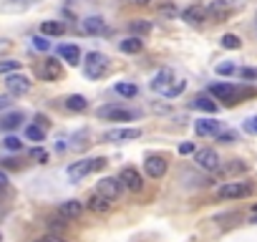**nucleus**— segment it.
Returning <instances> with one entry per match:
<instances>
[{
	"label": "nucleus",
	"instance_id": "nucleus-44",
	"mask_svg": "<svg viewBox=\"0 0 257 242\" xmlns=\"http://www.w3.org/2000/svg\"><path fill=\"white\" fill-rule=\"evenodd\" d=\"M134 3H139V5H146V3H149V0H134Z\"/></svg>",
	"mask_w": 257,
	"mask_h": 242
},
{
	"label": "nucleus",
	"instance_id": "nucleus-5",
	"mask_svg": "<svg viewBox=\"0 0 257 242\" xmlns=\"http://www.w3.org/2000/svg\"><path fill=\"white\" fill-rule=\"evenodd\" d=\"M96 116H101V119H111V121H131L136 114L128 111V108L116 106V104H109V106H101L98 111H96Z\"/></svg>",
	"mask_w": 257,
	"mask_h": 242
},
{
	"label": "nucleus",
	"instance_id": "nucleus-46",
	"mask_svg": "<svg viewBox=\"0 0 257 242\" xmlns=\"http://www.w3.org/2000/svg\"><path fill=\"white\" fill-rule=\"evenodd\" d=\"M252 222H255V225H257V214H252Z\"/></svg>",
	"mask_w": 257,
	"mask_h": 242
},
{
	"label": "nucleus",
	"instance_id": "nucleus-34",
	"mask_svg": "<svg viewBox=\"0 0 257 242\" xmlns=\"http://www.w3.org/2000/svg\"><path fill=\"white\" fill-rule=\"evenodd\" d=\"M33 48H38V51H48V48H51V40H48L46 35H35V38H33Z\"/></svg>",
	"mask_w": 257,
	"mask_h": 242
},
{
	"label": "nucleus",
	"instance_id": "nucleus-25",
	"mask_svg": "<svg viewBox=\"0 0 257 242\" xmlns=\"http://www.w3.org/2000/svg\"><path fill=\"white\" fill-rule=\"evenodd\" d=\"M119 48H121L124 53H139V51L144 48V40H141L139 35H128L126 40L119 43Z\"/></svg>",
	"mask_w": 257,
	"mask_h": 242
},
{
	"label": "nucleus",
	"instance_id": "nucleus-3",
	"mask_svg": "<svg viewBox=\"0 0 257 242\" xmlns=\"http://www.w3.org/2000/svg\"><path fill=\"white\" fill-rule=\"evenodd\" d=\"M250 194H252V184H247V182H227L217 189L220 200H245Z\"/></svg>",
	"mask_w": 257,
	"mask_h": 242
},
{
	"label": "nucleus",
	"instance_id": "nucleus-18",
	"mask_svg": "<svg viewBox=\"0 0 257 242\" xmlns=\"http://www.w3.org/2000/svg\"><path fill=\"white\" fill-rule=\"evenodd\" d=\"M81 212H83V205L76 202V200H66V202H61V207H58V214L63 219H78Z\"/></svg>",
	"mask_w": 257,
	"mask_h": 242
},
{
	"label": "nucleus",
	"instance_id": "nucleus-29",
	"mask_svg": "<svg viewBox=\"0 0 257 242\" xmlns=\"http://www.w3.org/2000/svg\"><path fill=\"white\" fill-rule=\"evenodd\" d=\"M240 46H242L240 35H234V33H225V35H222V48H227V51H237Z\"/></svg>",
	"mask_w": 257,
	"mask_h": 242
},
{
	"label": "nucleus",
	"instance_id": "nucleus-31",
	"mask_svg": "<svg viewBox=\"0 0 257 242\" xmlns=\"http://www.w3.org/2000/svg\"><path fill=\"white\" fill-rule=\"evenodd\" d=\"M128 28H131V33H136V35H146L149 31H152V23H146V20H134Z\"/></svg>",
	"mask_w": 257,
	"mask_h": 242
},
{
	"label": "nucleus",
	"instance_id": "nucleus-33",
	"mask_svg": "<svg viewBox=\"0 0 257 242\" xmlns=\"http://www.w3.org/2000/svg\"><path fill=\"white\" fill-rule=\"evenodd\" d=\"M31 159H35L38 164H46V162H48V151L40 149V146H33V149H31Z\"/></svg>",
	"mask_w": 257,
	"mask_h": 242
},
{
	"label": "nucleus",
	"instance_id": "nucleus-10",
	"mask_svg": "<svg viewBox=\"0 0 257 242\" xmlns=\"http://www.w3.org/2000/svg\"><path fill=\"white\" fill-rule=\"evenodd\" d=\"M141 137V129H111L103 134V141H134Z\"/></svg>",
	"mask_w": 257,
	"mask_h": 242
},
{
	"label": "nucleus",
	"instance_id": "nucleus-26",
	"mask_svg": "<svg viewBox=\"0 0 257 242\" xmlns=\"http://www.w3.org/2000/svg\"><path fill=\"white\" fill-rule=\"evenodd\" d=\"M66 108L68 111H86L89 108V101H86V96H81V94H73V96H68L66 99Z\"/></svg>",
	"mask_w": 257,
	"mask_h": 242
},
{
	"label": "nucleus",
	"instance_id": "nucleus-28",
	"mask_svg": "<svg viewBox=\"0 0 257 242\" xmlns=\"http://www.w3.org/2000/svg\"><path fill=\"white\" fill-rule=\"evenodd\" d=\"M26 137L31 141H43L46 139V129H43L40 124H31V126H26Z\"/></svg>",
	"mask_w": 257,
	"mask_h": 242
},
{
	"label": "nucleus",
	"instance_id": "nucleus-42",
	"mask_svg": "<svg viewBox=\"0 0 257 242\" xmlns=\"http://www.w3.org/2000/svg\"><path fill=\"white\" fill-rule=\"evenodd\" d=\"M247 129H250V131H255V134H257V116H252V119L247 121Z\"/></svg>",
	"mask_w": 257,
	"mask_h": 242
},
{
	"label": "nucleus",
	"instance_id": "nucleus-39",
	"mask_svg": "<svg viewBox=\"0 0 257 242\" xmlns=\"http://www.w3.org/2000/svg\"><path fill=\"white\" fill-rule=\"evenodd\" d=\"M35 242H66V240L58 237V235H46V237H40V240H35Z\"/></svg>",
	"mask_w": 257,
	"mask_h": 242
},
{
	"label": "nucleus",
	"instance_id": "nucleus-27",
	"mask_svg": "<svg viewBox=\"0 0 257 242\" xmlns=\"http://www.w3.org/2000/svg\"><path fill=\"white\" fill-rule=\"evenodd\" d=\"M114 89H116V94H119V96H124V99H134V96L139 94L136 83H128V81H119V83L114 86Z\"/></svg>",
	"mask_w": 257,
	"mask_h": 242
},
{
	"label": "nucleus",
	"instance_id": "nucleus-14",
	"mask_svg": "<svg viewBox=\"0 0 257 242\" xmlns=\"http://www.w3.org/2000/svg\"><path fill=\"white\" fill-rule=\"evenodd\" d=\"M229 13H232V8L227 5V0H214V3L207 8V18L217 20V23H225L229 18Z\"/></svg>",
	"mask_w": 257,
	"mask_h": 242
},
{
	"label": "nucleus",
	"instance_id": "nucleus-9",
	"mask_svg": "<svg viewBox=\"0 0 257 242\" xmlns=\"http://www.w3.org/2000/svg\"><path fill=\"white\" fill-rule=\"evenodd\" d=\"M144 169H146V174L152 179H161L164 174H166V159L164 157H146V162H144Z\"/></svg>",
	"mask_w": 257,
	"mask_h": 242
},
{
	"label": "nucleus",
	"instance_id": "nucleus-16",
	"mask_svg": "<svg viewBox=\"0 0 257 242\" xmlns=\"http://www.w3.org/2000/svg\"><path fill=\"white\" fill-rule=\"evenodd\" d=\"M182 20H187L189 26H199V23H204V20H207V8H202V5H189V8H184Z\"/></svg>",
	"mask_w": 257,
	"mask_h": 242
},
{
	"label": "nucleus",
	"instance_id": "nucleus-45",
	"mask_svg": "<svg viewBox=\"0 0 257 242\" xmlns=\"http://www.w3.org/2000/svg\"><path fill=\"white\" fill-rule=\"evenodd\" d=\"M252 214H257V205H252Z\"/></svg>",
	"mask_w": 257,
	"mask_h": 242
},
{
	"label": "nucleus",
	"instance_id": "nucleus-13",
	"mask_svg": "<svg viewBox=\"0 0 257 242\" xmlns=\"http://www.w3.org/2000/svg\"><path fill=\"white\" fill-rule=\"evenodd\" d=\"M194 131H197V137H217L222 131V124L217 119H197Z\"/></svg>",
	"mask_w": 257,
	"mask_h": 242
},
{
	"label": "nucleus",
	"instance_id": "nucleus-21",
	"mask_svg": "<svg viewBox=\"0 0 257 242\" xmlns=\"http://www.w3.org/2000/svg\"><path fill=\"white\" fill-rule=\"evenodd\" d=\"M192 108H199V111L214 114V111H217V101H212L207 94H202V96H194V99H192Z\"/></svg>",
	"mask_w": 257,
	"mask_h": 242
},
{
	"label": "nucleus",
	"instance_id": "nucleus-1",
	"mask_svg": "<svg viewBox=\"0 0 257 242\" xmlns=\"http://www.w3.org/2000/svg\"><path fill=\"white\" fill-rule=\"evenodd\" d=\"M109 58H106L103 53H96V51H91V53H86V61H83V71H86V76L89 78H103L106 73H109Z\"/></svg>",
	"mask_w": 257,
	"mask_h": 242
},
{
	"label": "nucleus",
	"instance_id": "nucleus-4",
	"mask_svg": "<svg viewBox=\"0 0 257 242\" xmlns=\"http://www.w3.org/2000/svg\"><path fill=\"white\" fill-rule=\"evenodd\" d=\"M209 94L217 96V101H225L227 106H234L240 101V91L232 83H214V86H209Z\"/></svg>",
	"mask_w": 257,
	"mask_h": 242
},
{
	"label": "nucleus",
	"instance_id": "nucleus-17",
	"mask_svg": "<svg viewBox=\"0 0 257 242\" xmlns=\"http://www.w3.org/2000/svg\"><path fill=\"white\" fill-rule=\"evenodd\" d=\"M174 81H177V78H174V71H171V69H161V71L154 76V81H152V89L164 94V91H166Z\"/></svg>",
	"mask_w": 257,
	"mask_h": 242
},
{
	"label": "nucleus",
	"instance_id": "nucleus-22",
	"mask_svg": "<svg viewBox=\"0 0 257 242\" xmlns=\"http://www.w3.org/2000/svg\"><path fill=\"white\" fill-rule=\"evenodd\" d=\"M40 33L56 38V35H63V33H66V26H63L61 20H43V23H40Z\"/></svg>",
	"mask_w": 257,
	"mask_h": 242
},
{
	"label": "nucleus",
	"instance_id": "nucleus-11",
	"mask_svg": "<svg viewBox=\"0 0 257 242\" xmlns=\"http://www.w3.org/2000/svg\"><path fill=\"white\" fill-rule=\"evenodd\" d=\"M121 182L119 179H111V177H106V179H101L98 182V187H96V192L98 194H103V197H109L111 202H116L119 200V194H121Z\"/></svg>",
	"mask_w": 257,
	"mask_h": 242
},
{
	"label": "nucleus",
	"instance_id": "nucleus-8",
	"mask_svg": "<svg viewBox=\"0 0 257 242\" xmlns=\"http://www.w3.org/2000/svg\"><path fill=\"white\" fill-rule=\"evenodd\" d=\"M194 162H197V167H202L207 172H217L220 169V157H217V151H212V149H199L194 154Z\"/></svg>",
	"mask_w": 257,
	"mask_h": 242
},
{
	"label": "nucleus",
	"instance_id": "nucleus-37",
	"mask_svg": "<svg viewBox=\"0 0 257 242\" xmlns=\"http://www.w3.org/2000/svg\"><path fill=\"white\" fill-rule=\"evenodd\" d=\"M5 149H10V151H20V149H23V141H20L18 137H8V139H5Z\"/></svg>",
	"mask_w": 257,
	"mask_h": 242
},
{
	"label": "nucleus",
	"instance_id": "nucleus-43",
	"mask_svg": "<svg viewBox=\"0 0 257 242\" xmlns=\"http://www.w3.org/2000/svg\"><path fill=\"white\" fill-rule=\"evenodd\" d=\"M5 184H8V174L0 169V187H5Z\"/></svg>",
	"mask_w": 257,
	"mask_h": 242
},
{
	"label": "nucleus",
	"instance_id": "nucleus-41",
	"mask_svg": "<svg viewBox=\"0 0 257 242\" xmlns=\"http://www.w3.org/2000/svg\"><path fill=\"white\" fill-rule=\"evenodd\" d=\"M8 106H10V94L0 96V111H3V108H8Z\"/></svg>",
	"mask_w": 257,
	"mask_h": 242
},
{
	"label": "nucleus",
	"instance_id": "nucleus-15",
	"mask_svg": "<svg viewBox=\"0 0 257 242\" xmlns=\"http://www.w3.org/2000/svg\"><path fill=\"white\" fill-rule=\"evenodd\" d=\"M111 207H114V202L109 200V197L98 194V192H94V194L89 197V209H91V212H96V214H106V212H111Z\"/></svg>",
	"mask_w": 257,
	"mask_h": 242
},
{
	"label": "nucleus",
	"instance_id": "nucleus-2",
	"mask_svg": "<svg viewBox=\"0 0 257 242\" xmlns=\"http://www.w3.org/2000/svg\"><path fill=\"white\" fill-rule=\"evenodd\" d=\"M103 167H106V159H103V157H96V159H81V162H76V164L68 167V179H71V182H78V179L86 177V174L98 172V169H103Z\"/></svg>",
	"mask_w": 257,
	"mask_h": 242
},
{
	"label": "nucleus",
	"instance_id": "nucleus-36",
	"mask_svg": "<svg viewBox=\"0 0 257 242\" xmlns=\"http://www.w3.org/2000/svg\"><path fill=\"white\" fill-rule=\"evenodd\" d=\"M217 141L232 144V141H237V134H234V131H220V134H217Z\"/></svg>",
	"mask_w": 257,
	"mask_h": 242
},
{
	"label": "nucleus",
	"instance_id": "nucleus-19",
	"mask_svg": "<svg viewBox=\"0 0 257 242\" xmlns=\"http://www.w3.org/2000/svg\"><path fill=\"white\" fill-rule=\"evenodd\" d=\"M83 31L89 33V35H101V33H106V20H103L101 15L86 18V20H83Z\"/></svg>",
	"mask_w": 257,
	"mask_h": 242
},
{
	"label": "nucleus",
	"instance_id": "nucleus-12",
	"mask_svg": "<svg viewBox=\"0 0 257 242\" xmlns=\"http://www.w3.org/2000/svg\"><path fill=\"white\" fill-rule=\"evenodd\" d=\"M38 76L40 78H46V81H56L63 76V69H61V63L53 61V58H46L40 66H38Z\"/></svg>",
	"mask_w": 257,
	"mask_h": 242
},
{
	"label": "nucleus",
	"instance_id": "nucleus-24",
	"mask_svg": "<svg viewBox=\"0 0 257 242\" xmlns=\"http://www.w3.org/2000/svg\"><path fill=\"white\" fill-rule=\"evenodd\" d=\"M35 3H38V0H8V3L0 5V10H3V13H20V10H26V8L35 5Z\"/></svg>",
	"mask_w": 257,
	"mask_h": 242
},
{
	"label": "nucleus",
	"instance_id": "nucleus-30",
	"mask_svg": "<svg viewBox=\"0 0 257 242\" xmlns=\"http://www.w3.org/2000/svg\"><path fill=\"white\" fill-rule=\"evenodd\" d=\"M18 69H20V61H10V58L8 61H0V76H3V73L5 76L8 73H15Z\"/></svg>",
	"mask_w": 257,
	"mask_h": 242
},
{
	"label": "nucleus",
	"instance_id": "nucleus-7",
	"mask_svg": "<svg viewBox=\"0 0 257 242\" xmlns=\"http://www.w3.org/2000/svg\"><path fill=\"white\" fill-rule=\"evenodd\" d=\"M5 86H8V94H10V96H23V94L31 91V81H28V76H20V73H8Z\"/></svg>",
	"mask_w": 257,
	"mask_h": 242
},
{
	"label": "nucleus",
	"instance_id": "nucleus-32",
	"mask_svg": "<svg viewBox=\"0 0 257 242\" xmlns=\"http://www.w3.org/2000/svg\"><path fill=\"white\" fill-rule=\"evenodd\" d=\"M184 89H187V83H184V81H174V83H171L169 89L164 91V96H166V99H174V96H179Z\"/></svg>",
	"mask_w": 257,
	"mask_h": 242
},
{
	"label": "nucleus",
	"instance_id": "nucleus-47",
	"mask_svg": "<svg viewBox=\"0 0 257 242\" xmlns=\"http://www.w3.org/2000/svg\"><path fill=\"white\" fill-rule=\"evenodd\" d=\"M0 242H3V235H0Z\"/></svg>",
	"mask_w": 257,
	"mask_h": 242
},
{
	"label": "nucleus",
	"instance_id": "nucleus-38",
	"mask_svg": "<svg viewBox=\"0 0 257 242\" xmlns=\"http://www.w3.org/2000/svg\"><path fill=\"white\" fill-rule=\"evenodd\" d=\"M240 78H245V81H255V78H257V69H240Z\"/></svg>",
	"mask_w": 257,
	"mask_h": 242
},
{
	"label": "nucleus",
	"instance_id": "nucleus-20",
	"mask_svg": "<svg viewBox=\"0 0 257 242\" xmlns=\"http://www.w3.org/2000/svg\"><path fill=\"white\" fill-rule=\"evenodd\" d=\"M23 111H10V114H5L3 119H0V129L3 131H13V129H18L20 124H23Z\"/></svg>",
	"mask_w": 257,
	"mask_h": 242
},
{
	"label": "nucleus",
	"instance_id": "nucleus-40",
	"mask_svg": "<svg viewBox=\"0 0 257 242\" xmlns=\"http://www.w3.org/2000/svg\"><path fill=\"white\" fill-rule=\"evenodd\" d=\"M192 151H194V144H189V141L179 146V154H192Z\"/></svg>",
	"mask_w": 257,
	"mask_h": 242
},
{
	"label": "nucleus",
	"instance_id": "nucleus-6",
	"mask_svg": "<svg viewBox=\"0 0 257 242\" xmlns=\"http://www.w3.org/2000/svg\"><path fill=\"white\" fill-rule=\"evenodd\" d=\"M119 182H121V187L128 189V192H141V187H144L141 174L136 172V167H124L121 174H119Z\"/></svg>",
	"mask_w": 257,
	"mask_h": 242
},
{
	"label": "nucleus",
	"instance_id": "nucleus-35",
	"mask_svg": "<svg viewBox=\"0 0 257 242\" xmlns=\"http://www.w3.org/2000/svg\"><path fill=\"white\" fill-rule=\"evenodd\" d=\"M234 71H237V69H234V63H229V61H225V63L217 66V76H232Z\"/></svg>",
	"mask_w": 257,
	"mask_h": 242
},
{
	"label": "nucleus",
	"instance_id": "nucleus-23",
	"mask_svg": "<svg viewBox=\"0 0 257 242\" xmlns=\"http://www.w3.org/2000/svg\"><path fill=\"white\" fill-rule=\"evenodd\" d=\"M58 56H61L63 61H68L71 66L81 63V48H78V46H58Z\"/></svg>",
	"mask_w": 257,
	"mask_h": 242
}]
</instances>
